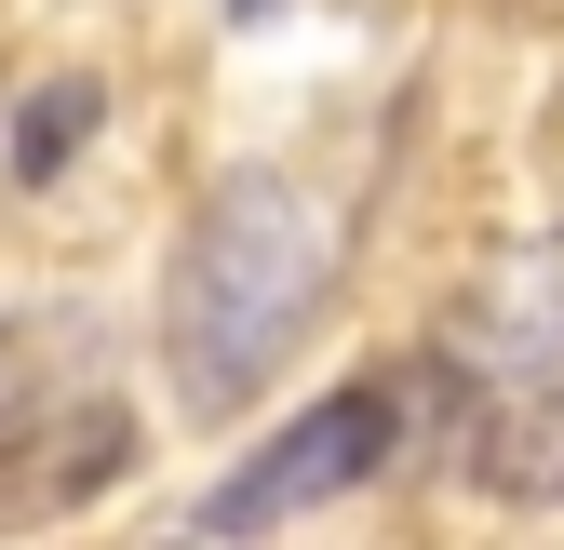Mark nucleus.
<instances>
[{"mask_svg":"<svg viewBox=\"0 0 564 550\" xmlns=\"http://www.w3.org/2000/svg\"><path fill=\"white\" fill-rule=\"evenodd\" d=\"M256 14H269V0H229V28H256Z\"/></svg>","mask_w":564,"mask_h":550,"instance_id":"6e6552de","label":"nucleus"},{"mask_svg":"<svg viewBox=\"0 0 564 550\" xmlns=\"http://www.w3.org/2000/svg\"><path fill=\"white\" fill-rule=\"evenodd\" d=\"M444 363L457 376H564V229H524L511 255H484L457 309H444Z\"/></svg>","mask_w":564,"mask_h":550,"instance_id":"7ed1b4c3","label":"nucleus"},{"mask_svg":"<svg viewBox=\"0 0 564 550\" xmlns=\"http://www.w3.org/2000/svg\"><path fill=\"white\" fill-rule=\"evenodd\" d=\"M134 470V403L82 389L67 417H28L0 430V524H54V510H95L108 484Z\"/></svg>","mask_w":564,"mask_h":550,"instance_id":"20e7f679","label":"nucleus"},{"mask_svg":"<svg viewBox=\"0 0 564 550\" xmlns=\"http://www.w3.org/2000/svg\"><path fill=\"white\" fill-rule=\"evenodd\" d=\"M95 376V309H14L0 322V430H28V417H67Z\"/></svg>","mask_w":564,"mask_h":550,"instance_id":"39448f33","label":"nucleus"},{"mask_svg":"<svg viewBox=\"0 0 564 550\" xmlns=\"http://www.w3.org/2000/svg\"><path fill=\"white\" fill-rule=\"evenodd\" d=\"M470 484L484 497H564V376H511V403L470 417Z\"/></svg>","mask_w":564,"mask_h":550,"instance_id":"423d86ee","label":"nucleus"},{"mask_svg":"<svg viewBox=\"0 0 564 550\" xmlns=\"http://www.w3.org/2000/svg\"><path fill=\"white\" fill-rule=\"evenodd\" d=\"M390 443H403V389L390 376H349V389L310 403V417H282V443H256L229 484L202 497V524H216V537H256V524L336 510V497H364L377 470H390Z\"/></svg>","mask_w":564,"mask_h":550,"instance_id":"f03ea898","label":"nucleus"},{"mask_svg":"<svg viewBox=\"0 0 564 550\" xmlns=\"http://www.w3.org/2000/svg\"><path fill=\"white\" fill-rule=\"evenodd\" d=\"M336 296V229H323V201L296 175H216L202 188V216L162 268V376L188 417H242V403L282 376V350L323 322Z\"/></svg>","mask_w":564,"mask_h":550,"instance_id":"f257e3e1","label":"nucleus"},{"mask_svg":"<svg viewBox=\"0 0 564 550\" xmlns=\"http://www.w3.org/2000/svg\"><path fill=\"white\" fill-rule=\"evenodd\" d=\"M95 108H108V81H82V67H67V81H41V95H28V121H14V175L41 188V175L95 134Z\"/></svg>","mask_w":564,"mask_h":550,"instance_id":"0eeeda50","label":"nucleus"}]
</instances>
